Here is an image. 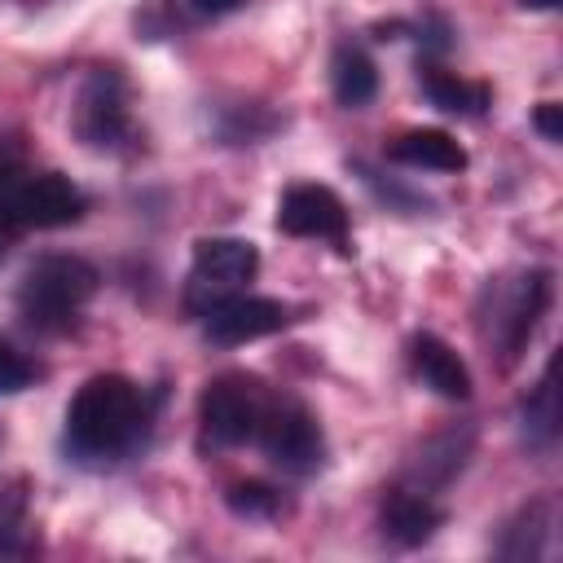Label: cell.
Instances as JSON below:
<instances>
[{
	"label": "cell",
	"instance_id": "6da1fadb",
	"mask_svg": "<svg viewBox=\"0 0 563 563\" xmlns=\"http://www.w3.org/2000/svg\"><path fill=\"white\" fill-rule=\"evenodd\" d=\"M141 422H145L141 387L123 374H92L66 409V444L88 462L119 457L136 444Z\"/></svg>",
	"mask_w": 563,
	"mask_h": 563
},
{
	"label": "cell",
	"instance_id": "7a4b0ae2",
	"mask_svg": "<svg viewBox=\"0 0 563 563\" xmlns=\"http://www.w3.org/2000/svg\"><path fill=\"white\" fill-rule=\"evenodd\" d=\"M97 282L101 273L84 260V255H40L26 273H22V286H18V308L31 325L40 330H66L79 308L97 295Z\"/></svg>",
	"mask_w": 563,
	"mask_h": 563
},
{
	"label": "cell",
	"instance_id": "3957f363",
	"mask_svg": "<svg viewBox=\"0 0 563 563\" xmlns=\"http://www.w3.org/2000/svg\"><path fill=\"white\" fill-rule=\"evenodd\" d=\"M0 211L18 229H66L88 211L84 189L62 172H13L0 185Z\"/></svg>",
	"mask_w": 563,
	"mask_h": 563
},
{
	"label": "cell",
	"instance_id": "277c9868",
	"mask_svg": "<svg viewBox=\"0 0 563 563\" xmlns=\"http://www.w3.org/2000/svg\"><path fill=\"white\" fill-rule=\"evenodd\" d=\"M260 273V251L246 238H202L194 246V264L185 277V308L211 312L216 303L246 290V282Z\"/></svg>",
	"mask_w": 563,
	"mask_h": 563
},
{
	"label": "cell",
	"instance_id": "5b68a950",
	"mask_svg": "<svg viewBox=\"0 0 563 563\" xmlns=\"http://www.w3.org/2000/svg\"><path fill=\"white\" fill-rule=\"evenodd\" d=\"M264 387L246 374H220L202 387L198 396V422H202V440L211 449H238L246 440H255L260 418H264Z\"/></svg>",
	"mask_w": 563,
	"mask_h": 563
},
{
	"label": "cell",
	"instance_id": "8992f818",
	"mask_svg": "<svg viewBox=\"0 0 563 563\" xmlns=\"http://www.w3.org/2000/svg\"><path fill=\"white\" fill-rule=\"evenodd\" d=\"M70 128L88 150H119L132 132V110H128V79L114 66H92L79 79L75 106H70Z\"/></svg>",
	"mask_w": 563,
	"mask_h": 563
},
{
	"label": "cell",
	"instance_id": "52a82bcc",
	"mask_svg": "<svg viewBox=\"0 0 563 563\" xmlns=\"http://www.w3.org/2000/svg\"><path fill=\"white\" fill-rule=\"evenodd\" d=\"M255 440L264 444V453H268L277 466L299 471V475L312 471V466L321 462V453H325L317 418H312L299 400H286V396L264 405V418H260Z\"/></svg>",
	"mask_w": 563,
	"mask_h": 563
},
{
	"label": "cell",
	"instance_id": "ba28073f",
	"mask_svg": "<svg viewBox=\"0 0 563 563\" xmlns=\"http://www.w3.org/2000/svg\"><path fill=\"white\" fill-rule=\"evenodd\" d=\"M277 229L290 238L330 242L334 251H347V242H352L347 207L330 185H290L277 202Z\"/></svg>",
	"mask_w": 563,
	"mask_h": 563
},
{
	"label": "cell",
	"instance_id": "9c48e42d",
	"mask_svg": "<svg viewBox=\"0 0 563 563\" xmlns=\"http://www.w3.org/2000/svg\"><path fill=\"white\" fill-rule=\"evenodd\" d=\"M550 295H554V277L545 268H532L523 273L510 295L497 303V321H493V347H497V361L501 365H515L519 352L528 347V339L537 334L545 308H550Z\"/></svg>",
	"mask_w": 563,
	"mask_h": 563
},
{
	"label": "cell",
	"instance_id": "30bf717a",
	"mask_svg": "<svg viewBox=\"0 0 563 563\" xmlns=\"http://www.w3.org/2000/svg\"><path fill=\"white\" fill-rule=\"evenodd\" d=\"M290 321V308L282 299H264V295H233L224 303H216L211 312H202V325H207V339L220 343V347H238V343H251V339H264L273 330H282Z\"/></svg>",
	"mask_w": 563,
	"mask_h": 563
},
{
	"label": "cell",
	"instance_id": "8fae6325",
	"mask_svg": "<svg viewBox=\"0 0 563 563\" xmlns=\"http://www.w3.org/2000/svg\"><path fill=\"white\" fill-rule=\"evenodd\" d=\"M409 365L413 374L444 400H466L471 396V369L466 361L440 339V334H413L409 343Z\"/></svg>",
	"mask_w": 563,
	"mask_h": 563
},
{
	"label": "cell",
	"instance_id": "7c38bea8",
	"mask_svg": "<svg viewBox=\"0 0 563 563\" xmlns=\"http://www.w3.org/2000/svg\"><path fill=\"white\" fill-rule=\"evenodd\" d=\"M387 158L391 163H405V167H418V172H462L471 158L462 150L457 136H449L444 128H413V132H400L391 145H387Z\"/></svg>",
	"mask_w": 563,
	"mask_h": 563
},
{
	"label": "cell",
	"instance_id": "4fadbf2b",
	"mask_svg": "<svg viewBox=\"0 0 563 563\" xmlns=\"http://www.w3.org/2000/svg\"><path fill=\"white\" fill-rule=\"evenodd\" d=\"M471 444H475V431L462 427V431H444L435 440L422 444V453L413 457L409 466V488L413 493H431V488H444L471 457Z\"/></svg>",
	"mask_w": 563,
	"mask_h": 563
},
{
	"label": "cell",
	"instance_id": "5bb4252c",
	"mask_svg": "<svg viewBox=\"0 0 563 563\" xmlns=\"http://www.w3.org/2000/svg\"><path fill=\"white\" fill-rule=\"evenodd\" d=\"M444 523V510L431 501V493H413V488H396L383 501V532L396 545H422L431 541V532Z\"/></svg>",
	"mask_w": 563,
	"mask_h": 563
},
{
	"label": "cell",
	"instance_id": "9a60e30c",
	"mask_svg": "<svg viewBox=\"0 0 563 563\" xmlns=\"http://www.w3.org/2000/svg\"><path fill=\"white\" fill-rule=\"evenodd\" d=\"M550 528H554V506H550L545 497L519 506V510L506 519L501 537H497V559H506V563H537V559L545 554Z\"/></svg>",
	"mask_w": 563,
	"mask_h": 563
},
{
	"label": "cell",
	"instance_id": "2e32d148",
	"mask_svg": "<svg viewBox=\"0 0 563 563\" xmlns=\"http://www.w3.org/2000/svg\"><path fill=\"white\" fill-rule=\"evenodd\" d=\"M330 88H334V101H339V106H347V110L369 106V101H374V92H378L374 57H369L361 44L343 40V44L334 48V57H330Z\"/></svg>",
	"mask_w": 563,
	"mask_h": 563
},
{
	"label": "cell",
	"instance_id": "e0dca14e",
	"mask_svg": "<svg viewBox=\"0 0 563 563\" xmlns=\"http://www.w3.org/2000/svg\"><path fill=\"white\" fill-rule=\"evenodd\" d=\"M559 422H563V409H559V352H554L545 361L541 383L523 400V435H528V444L532 449H550L559 440Z\"/></svg>",
	"mask_w": 563,
	"mask_h": 563
},
{
	"label": "cell",
	"instance_id": "ac0fdd59",
	"mask_svg": "<svg viewBox=\"0 0 563 563\" xmlns=\"http://www.w3.org/2000/svg\"><path fill=\"white\" fill-rule=\"evenodd\" d=\"M418 84L427 92V101L444 114H484L488 106V88L484 84H471L453 70H440V66H422L418 70Z\"/></svg>",
	"mask_w": 563,
	"mask_h": 563
},
{
	"label": "cell",
	"instance_id": "d6986e66",
	"mask_svg": "<svg viewBox=\"0 0 563 563\" xmlns=\"http://www.w3.org/2000/svg\"><path fill=\"white\" fill-rule=\"evenodd\" d=\"M224 501H229V510L242 515V519H273V515L282 510V497H277L268 484H260V479L233 484V488L224 493Z\"/></svg>",
	"mask_w": 563,
	"mask_h": 563
},
{
	"label": "cell",
	"instance_id": "ffe728a7",
	"mask_svg": "<svg viewBox=\"0 0 563 563\" xmlns=\"http://www.w3.org/2000/svg\"><path fill=\"white\" fill-rule=\"evenodd\" d=\"M22 519H26V479L22 475L0 479V554L18 541Z\"/></svg>",
	"mask_w": 563,
	"mask_h": 563
},
{
	"label": "cell",
	"instance_id": "44dd1931",
	"mask_svg": "<svg viewBox=\"0 0 563 563\" xmlns=\"http://www.w3.org/2000/svg\"><path fill=\"white\" fill-rule=\"evenodd\" d=\"M35 378V369H31V361L9 343V339H0V396H13V391H22L26 383Z\"/></svg>",
	"mask_w": 563,
	"mask_h": 563
},
{
	"label": "cell",
	"instance_id": "7402d4cb",
	"mask_svg": "<svg viewBox=\"0 0 563 563\" xmlns=\"http://www.w3.org/2000/svg\"><path fill=\"white\" fill-rule=\"evenodd\" d=\"M532 128H537L550 145H559V141H563V106H559V101H541V106L532 110Z\"/></svg>",
	"mask_w": 563,
	"mask_h": 563
},
{
	"label": "cell",
	"instance_id": "603a6c76",
	"mask_svg": "<svg viewBox=\"0 0 563 563\" xmlns=\"http://www.w3.org/2000/svg\"><path fill=\"white\" fill-rule=\"evenodd\" d=\"M198 13H229V9H238V4H246V0H189Z\"/></svg>",
	"mask_w": 563,
	"mask_h": 563
},
{
	"label": "cell",
	"instance_id": "cb8c5ba5",
	"mask_svg": "<svg viewBox=\"0 0 563 563\" xmlns=\"http://www.w3.org/2000/svg\"><path fill=\"white\" fill-rule=\"evenodd\" d=\"M523 9H559V0H519Z\"/></svg>",
	"mask_w": 563,
	"mask_h": 563
}]
</instances>
